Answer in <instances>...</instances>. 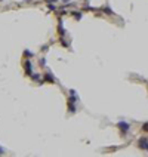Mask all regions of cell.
Returning <instances> with one entry per match:
<instances>
[{"instance_id":"4fadbf2b","label":"cell","mask_w":148,"mask_h":157,"mask_svg":"<svg viewBox=\"0 0 148 157\" xmlns=\"http://www.w3.org/2000/svg\"><path fill=\"white\" fill-rule=\"evenodd\" d=\"M0 154H3V148L2 147H0Z\"/></svg>"},{"instance_id":"5b68a950","label":"cell","mask_w":148,"mask_h":157,"mask_svg":"<svg viewBox=\"0 0 148 157\" xmlns=\"http://www.w3.org/2000/svg\"><path fill=\"white\" fill-rule=\"evenodd\" d=\"M138 145H139V148H141V150L148 151V138H141L139 142H138Z\"/></svg>"},{"instance_id":"5bb4252c","label":"cell","mask_w":148,"mask_h":157,"mask_svg":"<svg viewBox=\"0 0 148 157\" xmlns=\"http://www.w3.org/2000/svg\"><path fill=\"white\" fill-rule=\"evenodd\" d=\"M62 2H64V3H68V2H71V0H62Z\"/></svg>"},{"instance_id":"6da1fadb","label":"cell","mask_w":148,"mask_h":157,"mask_svg":"<svg viewBox=\"0 0 148 157\" xmlns=\"http://www.w3.org/2000/svg\"><path fill=\"white\" fill-rule=\"evenodd\" d=\"M79 101V95L74 89H70V99H68V111L76 113V102Z\"/></svg>"},{"instance_id":"7c38bea8","label":"cell","mask_w":148,"mask_h":157,"mask_svg":"<svg viewBox=\"0 0 148 157\" xmlns=\"http://www.w3.org/2000/svg\"><path fill=\"white\" fill-rule=\"evenodd\" d=\"M142 130H144V132H148V122L142 125Z\"/></svg>"},{"instance_id":"3957f363","label":"cell","mask_w":148,"mask_h":157,"mask_svg":"<svg viewBox=\"0 0 148 157\" xmlns=\"http://www.w3.org/2000/svg\"><path fill=\"white\" fill-rule=\"evenodd\" d=\"M118 129L123 132V133H127L129 132V129H130V126H129V123H126V122H118Z\"/></svg>"},{"instance_id":"9c48e42d","label":"cell","mask_w":148,"mask_h":157,"mask_svg":"<svg viewBox=\"0 0 148 157\" xmlns=\"http://www.w3.org/2000/svg\"><path fill=\"white\" fill-rule=\"evenodd\" d=\"M24 55H25L27 58H33V56H34V55H33V52H31V50H27V49L24 50Z\"/></svg>"},{"instance_id":"9a60e30c","label":"cell","mask_w":148,"mask_h":157,"mask_svg":"<svg viewBox=\"0 0 148 157\" xmlns=\"http://www.w3.org/2000/svg\"><path fill=\"white\" fill-rule=\"evenodd\" d=\"M0 2H3V0H0Z\"/></svg>"},{"instance_id":"8992f818","label":"cell","mask_w":148,"mask_h":157,"mask_svg":"<svg viewBox=\"0 0 148 157\" xmlns=\"http://www.w3.org/2000/svg\"><path fill=\"white\" fill-rule=\"evenodd\" d=\"M45 82H49V83H56V80H55V77H53V76H52V74H50V73H46V74H45Z\"/></svg>"},{"instance_id":"52a82bcc","label":"cell","mask_w":148,"mask_h":157,"mask_svg":"<svg viewBox=\"0 0 148 157\" xmlns=\"http://www.w3.org/2000/svg\"><path fill=\"white\" fill-rule=\"evenodd\" d=\"M101 11H102L104 14H107V15H114V12H113V9H111L110 6H105V8H102Z\"/></svg>"},{"instance_id":"30bf717a","label":"cell","mask_w":148,"mask_h":157,"mask_svg":"<svg viewBox=\"0 0 148 157\" xmlns=\"http://www.w3.org/2000/svg\"><path fill=\"white\" fill-rule=\"evenodd\" d=\"M48 9H49V11H55V9H56V6H55V5H52V3H49V5H48Z\"/></svg>"},{"instance_id":"ba28073f","label":"cell","mask_w":148,"mask_h":157,"mask_svg":"<svg viewBox=\"0 0 148 157\" xmlns=\"http://www.w3.org/2000/svg\"><path fill=\"white\" fill-rule=\"evenodd\" d=\"M71 15L74 16L77 21H80V19H82V14H80V12H71Z\"/></svg>"},{"instance_id":"8fae6325","label":"cell","mask_w":148,"mask_h":157,"mask_svg":"<svg viewBox=\"0 0 148 157\" xmlns=\"http://www.w3.org/2000/svg\"><path fill=\"white\" fill-rule=\"evenodd\" d=\"M40 65H42L43 68L46 67V59H45V58H42V59H40Z\"/></svg>"},{"instance_id":"7a4b0ae2","label":"cell","mask_w":148,"mask_h":157,"mask_svg":"<svg viewBox=\"0 0 148 157\" xmlns=\"http://www.w3.org/2000/svg\"><path fill=\"white\" fill-rule=\"evenodd\" d=\"M24 70H25V74L27 76H31L33 74V64L30 59H27L25 62H24Z\"/></svg>"},{"instance_id":"277c9868","label":"cell","mask_w":148,"mask_h":157,"mask_svg":"<svg viewBox=\"0 0 148 157\" xmlns=\"http://www.w3.org/2000/svg\"><path fill=\"white\" fill-rule=\"evenodd\" d=\"M58 33H59V36L61 37H65V28H64V21H62V18H59V25H58Z\"/></svg>"}]
</instances>
